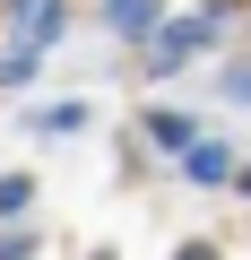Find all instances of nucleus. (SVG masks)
Returning a JSON list of instances; mask_svg holds the SVG:
<instances>
[{"label":"nucleus","mask_w":251,"mask_h":260,"mask_svg":"<svg viewBox=\"0 0 251 260\" xmlns=\"http://www.w3.org/2000/svg\"><path fill=\"white\" fill-rule=\"evenodd\" d=\"M35 70H44V61H35V52H18V44H9V52H0V87H26Z\"/></svg>","instance_id":"obj_7"},{"label":"nucleus","mask_w":251,"mask_h":260,"mask_svg":"<svg viewBox=\"0 0 251 260\" xmlns=\"http://www.w3.org/2000/svg\"><path fill=\"white\" fill-rule=\"evenodd\" d=\"M234 182H242V191H251V165H234Z\"/></svg>","instance_id":"obj_11"},{"label":"nucleus","mask_w":251,"mask_h":260,"mask_svg":"<svg viewBox=\"0 0 251 260\" xmlns=\"http://www.w3.org/2000/svg\"><path fill=\"white\" fill-rule=\"evenodd\" d=\"M225 95H251V61H234V70H225Z\"/></svg>","instance_id":"obj_9"},{"label":"nucleus","mask_w":251,"mask_h":260,"mask_svg":"<svg viewBox=\"0 0 251 260\" xmlns=\"http://www.w3.org/2000/svg\"><path fill=\"white\" fill-rule=\"evenodd\" d=\"M78 121H87V104H44V113H35V130H44V139H69Z\"/></svg>","instance_id":"obj_6"},{"label":"nucleus","mask_w":251,"mask_h":260,"mask_svg":"<svg viewBox=\"0 0 251 260\" xmlns=\"http://www.w3.org/2000/svg\"><path fill=\"white\" fill-rule=\"evenodd\" d=\"M104 18H113V35H156V0H104Z\"/></svg>","instance_id":"obj_4"},{"label":"nucleus","mask_w":251,"mask_h":260,"mask_svg":"<svg viewBox=\"0 0 251 260\" xmlns=\"http://www.w3.org/2000/svg\"><path fill=\"white\" fill-rule=\"evenodd\" d=\"M95 260H104V251H95Z\"/></svg>","instance_id":"obj_12"},{"label":"nucleus","mask_w":251,"mask_h":260,"mask_svg":"<svg viewBox=\"0 0 251 260\" xmlns=\"http://www.w3.org/2000/svg\"><path fill=\"white\" fill-rule=\"evenodd\" d=\"M61 26H69V0H9V44H18V52L44 61V52L61 44Z\"/></svg>","instance_id":"obj_1"},{"label":"nucleus","mask_w":251,"mask_h":260,"mask_svg":"<svg viewBox=\"0 0 251 260\" xmlns=\"http://www.w3.org/2000/svg\"><path fill=\"white\" fill-rule=\"evenodd\" d=\"M148 139H156V148H191L199 121H191V113H148Z\"/></svg>","instance_id":"obj_5"},{"label":"nucleus","mask_w":251,"mask_h":260,"mask_svg":"<svg viewBox=\"0 0 251 260\" xmlns=\"http://www.w3.org/2000/svg\"><path fill=\"white\" fill-rule=\"evenodd\" d=\"M173 260H217V243H182V251H173Z\"/></svg>","instance_id":"obj_10"},{"label":"nucleus","mask_w":251,"mask_h":260,"mask_svg":"<svg viewBox=\"0 0 251 260\" xmlns=\"http://www.w3.org/2000/svg\"><path fill=\"white\" fill-rule=\"evenodd\" d=\"M182 165H191V182H234V148L225 139H191Z\"/></svg>","instance_id":"obj_3"},{"label":"nucleus","mask_w":251,"mask_h":260,"mask_svg":"<svg viewBox=\"0 0 251 260\" xmlns=\"http://www.w3.org/2000/svg\"><path fill=\"white\" fill-rule=\"evenodd\" d=\"M26 191H35L26 174H0V217H18V208H26Z\"/></svg>","instance_id":"obj_8"},{"label":"nucleus","mask_w":251,"mask_h":260,"mask_svg":"<svg viewBox=\"0 0 251 260\" xmlns=\"http://www.w3.org/2000/svg\"><path fill=\"white\" fill-rule=\"evenodd\" d=\"M208 35H217V9H199V18H173V26H156V35H148V70H156V78H165V70H182V61H191V52H199Z\"/></svg>","instance_id":"obj_2"}]
</instances>
